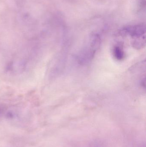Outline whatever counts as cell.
Segmentation results:
<instances>
[{
	"mask_svg": "<svg viewBox=\"0 0 146 147\" xmlns=\"http://www.w3.org/2000/svg\"><path fill=\"white\" fill-rule=\"evenodd\" d=\"M88 43V45L81 50L78 57V60L80 63H87L91 60L99 47L100 37L97 34H92Z\"/></svg>",
	"mask_w": 146,
	"mask_h": 147,
	"instance_id": "cell-1",
	"label": "cell"
},
{
	"mask_svg": "<svg viewBox=\"0 0 146 147\" xmlns=\"http://www.w3.org/2000/svg\"><path fill=\"white\" fill-rule=\"evenodd\" d=\"M113 56L117 60H122L125 57V53L123 49L120 46H115L112 50Z\"/></svg>",
	"mask_w": 146,
	"mask_h": 147,
	"instance_id": "cell-2",
	"label": "cell"
}]
</instances>
